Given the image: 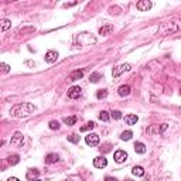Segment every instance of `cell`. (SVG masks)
Masks as SVG:
<instances>
[{
  "label": "cell",
  "instance_id": "28",
  "mask_svg": "<svg viewBox=\"0 0 181 181\" xmlns=\"http://www.w3.org/2000/svg\"><path fill=\"white\" fill-rule=\"evenodd\" d=\"M37 175H38V171H37V170H31V171L27 173L28 178H33V177H37Z\"/></svg>",
  "mask_w": 181,
  "mask_h": 181
},
{
  "label": "cell",
  "instance_id": "21",
  "mask_svg": "<svg viewBox=\"0 0 181 181\" xmlns=\"http://www.w3.org/2000/svg\"><path fill=\"white\" fill-rule=\"evenodd\" d=\"M93 127H95V123L93 122H88L86 125H83L81 127V132H88V130H92Z\"/></svg>",
  "mask_w": 181,
  "mask_h": 181
},
{
  "label": "cell",
  "instance_id": "15",
  "mask_svg": "<svg viewBox=\"0 0 181 181\" xmlns=\"http://www.w3.org/2000/svg\"><path fill=\"white\" fill-rule=\"evenodd\" d=\"M135 150H136V153L143 154V153H146V146L142 142H137V143H135Z\"/></svg>",
  "mask_w": 181,
  "mask_h": 181
},
{
  "label": "cell",
  "instance_id": "30",
  "mask_svg": "<svg viewBox=\"0 0 181 181\" xmlns=\"http://www.w3.org/2000/svg\"><path fill=\"white\" fill-rule=\"evenodd\" d=\"M105 181H116V178H112V177H106Z\"/></svg>",
  "mask_w": 181,
  "mask_h": 181
},
{
  "label": "cell",
  "instance_id": "17",
  "mask_svg": "<svg viewBox=\"0 0 181 181\" xmlns=\"http://www.w3.org/2000/svg\"><path fill=\"white\" fill-rule=\"evenodd\" d=\"M112 30H113V27H112V26H105V27H102L99 30V34H102V36H108Z\"/></svg>",
  "mask_w": 181,
  "mask_h": 181
},
{
  "label": "cell",
  "instance_id": "16",
  "mask_svg": "<svg viewBox=\"0 0 181 181\" xmlns=\"http://www.w3.org/2000/svg\"><path fill=\"white\" fill-rule=\"evenodd\" d=\"M0 24H1V31H6V30L11 26L10 20H7V18H1V20H0Z\"/></svg>",
  "mask_w": 181,
  "mask_h": 181
},
{
  "label": "cell",
  "instance_id": "14",
  "mask_svg": "<svg viewBox=\"0 0 181 181\" xmlns=\"http://www.w3.org/2000/svg\"><path fill=\"white\" fill-rule=\"evenodd\" d=\"M132 173H133V175H136V177H142V175H145V168L140 167V166H135Z\"/></svg>",
  "mask_w": 181,
  "mask_h": 181
},
{
  "label": "cell",
  "instance_id": "31",
  "mask_svg": "<svg viewBox=\"0 0 181 181\" xmlns=\"http://www.w3.org/2000/svg\"><path fill=\"white\" fill-rule=\"evenodd\" d=\"M7 181H20V180H18V178H16V177H10Z\"/></svg>",
  "mask_w": 181,
  "mask_h": 181
},
{
  "label": "cell",
  "instance_id": "24",
  "mask_svg": "<svg viewBox=\"0 0 181 181\" xmlns=\"http://www.w3.org/2000/svg\"><path fill=\"white\" fill-rule=\"evenodd\" d=\"M99 119H100V120H103V122H108V120H109V113L106 112V110H102V112H99Z\"/></svg>",
  "mask_w": 181,
  "mask_h": 181
},
{
  "label": "cell",
  "instance_id": "7",
  "mask_svg": "<svg viewBox=\"0 0 181 181\" xmlns=\"http://www.w3.org/2000/svg\"><path fill=\"white\" fill-rule=\"evenodd\" d=\"M82 93V89L79 86H72L71 89L68 90V98L69 99H76V98H79Z\"/></svg>",
  "mask_w": 181,
  "mask_h": 181
},
{
  "label": "cell",
  "instance_id": "33",
  "mask_svg": "<svg viewBox=\"0 0 181 181\" xmlns=\"http://www.w3.org/2000/svg\"><path fill=\"white\" fill-rule=\"evenodd\" d=\"M33 181H40V180H33Z\"/></svg>",
  "mask_w": 181,
  "mask_h": 181
},
{
  "label": "cell",
  "instance_id": "2",
  "mask_svg": "<svg viewBox=\"0 0 181 181\" xmlns=\"http://www.w3.org/2000/svg\"><path fill=\"white\" fill-rule=\"evenodd\" d=\"M85 142H86V145L90 146V147L98 146L99 145V136L95 135V133H88V135L85 136Z\"/></svg>",
  "mask_w": 181,
  "mask_h": 181
},
{
  "label": "cell",
  "instance_id": "9",
  "mask_svg": "<svg viewBox=\"0 0 181 181\" xmlns=\"http://www.w3.org/2000/svg\"><path fill=\"white\" fill-rule=\"evenodd\" d=\"M57 60H58V53H57V51H48V53L45 54V62L53 64V62H55Z\"/></svg>",
  "mask_w": 181,
  "mask_h": 181
},
{
  "label": "cell",
  "instance_id": "20",
  "mask_svg": "<svg viewBox=\"0 0 181 181\" xmlns=\"http://www.w3.org/2000/svg\"><path fill=\"white\" fill-rule=\"evenodd\" d=\"M75 122H76V116H69V118L64 119V123H65V125H68V126H72V125H75Z\"/></svg>",
  "mask_w": 181,
  "mask_h": 181
},
{
  "label": "cell",
  "instance_id": "18",
  "mask_svg": "<svg viewBox=\"0 0 181 181\" xmlns=\"http://www.w3.org/2000/svg\"><path fill=\"white\" fill-rule=\"evenodd\" d=\"M132 136H133V133H132L130 130H126V132H123V133L120 135V139H122V140H125V142H127V140H130V139H132Z\"/></svg>",
  "mask_w": 181,
  "mask_h": 181
},
{
  "label": "cell",
  "instance_id": "26",
  "mask_svg": "<svg viewBox=\"0 0 181 181\" xmlns=\"http://www.w3.org/2000/svg\"><path fill=\"white\" fill-rule=\"evenodd\" d=\"M50 129H53V130H58L60 129V123H58V120H51L50 122Z\"/></svg>",
  "mask_w": 181,
  "mask_h": 181
},
{
  "label": "cell",
  "instance_id": "32",
  "mask_svg": "<svg viewBox=\"0 0 181 181\" xmlns=\"http://www.w3.org/2000/svg\"><path fill=\"white\" fill-rule=\"evenodd\" d=\"M166 129H167V125H163V126L160 127V132H164Z\"/></svg>",
  "mask_w": 181,
  "mask_h": 181
},
{
  "label": "cell",
  "instance_id": "25",
  "mask_svg": "<svg viewBox=\"0 0 181 181\" xmlns=\"http://www.w3.org/2000/svg\"><path fill=\"white\" fill-rule=\"evenodd\" d=\"M18 161H20V157H18V156H11V157H9V164H11V166L17 164Z\"/></svg>",
  "mask_w": 181,
  "mask_h": 181
},
{
  "label": "cell",
  "instance_id": "8",
  "mask_svg": "<svg viewBox=\"0 0 181 181\" xmlns=\"http://www.w3.org/2000/svg\"><path fill=\"white\" fill-rule=\"evenodd\" d=\"M153 4H152V1H149V0H142V1H137V4H136V7L137 10H140V11H147V10L150 9Z\"/></svg>",
  "mask_w": 181,
  "mask_h": 181
},
{
  "label": "cell",
  "instance_id": "12",
  "mask_svg": "<svg viewBox=\"0 0 181 181\" xmlns=\"http://www.w3.org/2000/svg\"><path fill=\"white\" fill-rule=\"evenodd\" d=\"M137 120H139V118L136 116V115H127V116H125V122H126V125H136L137 123Z\"/></svg>",
  "mask_w": 181,
  "mask_h": 181
},
{
  "label": "cell",
  "instance_id": "11",
  "mask_svg": "<svg viewBox=\"0 0 181 181\" xmlns=\"http://www.w3.org/2000/svg\"><path fill=\"white\" fill-rule=\"evenodd\" d=\"M118 93H119V96H127V95L130 93V86H129V85H122V86H119Z\"/></svg>",
  "mask_w": 181,
  "mask_h": 181
},
{
  "label": "cell",
  "instance_id": "29",
  "mask_svg": "<svg viewBox=\"0 0 181 181\" xmlns=\"http://www.w3.org/2000/svg\"><path fill=\"white\" fill-rule=\"evenodd\" d=\"M1 69H3V72L4 74H7L10 71V67L7 65V64H4V62H1Z\"/></svg>",
  "mask_w": 181,
  "mask_h": 181
},
{
  "label": "cell",
  "instance_id": "6",
  "mask_svg": "<svg viewBox=\"0 0 181 181\" xmlns=\"http://www.w3.org/2000/svg\"><path fill=\"white\" fill-rule=\"evenodd\" d=\"M113 159H115L116 163H123V161H126L127 160V153L125 152V150H118V152H115Z\"/></svg>",
  "mask_w": 181,
  "mask_h": 181
},
{
  "label": "cell",
  "instance_id": "13",
  "mask_svg": "<svg viewBox=\"0 0 181 181\" xmlns=\"http://www.w3.org/2000/svg\"><path fill=\"white\" fill-rule=\"evenodd\" d=\"M58 160H60V157H58V154H55V153H51V154H48V156L45 157V163H48V164L57 163Z\"/></svg>",
  "mask_w": 181,
  "mask_h": 181
},
{
  "label": "cell",
  "instance_id": "10",
  "mask_svg": "<svg viewBox=\"0 0 181 181\" xmlns=\"http://www.w3.org/2000/svg\"><path fill=\"white\" fill-rule=\"evenodd\" d=\"M82 76H83V71L82 69H76V71H74L69 75V81H78V79H81Z\"/></svg>",
  "mask_w": 181,
  "mask_h": 181
},
{
  "label": "cell",
  "instance_id": "4",
  "mask_svg": "<svg viewBox=\"0 0 181 181\" xmlns=\"http://www.w3.org/2000/svg\"><path fill=\"white\" fill-rule=\"evenodd\" d=\"M93 166H95L96 168H105V167L108 166V160H106L103 156H98V157L93 159Z\"/></svg>",
  "mask_w": 181,
  "mask_h": 181
},
{
  "label": "cell",
  "instance_id": "23",
  "mask_svg": "<svg viewBox=\"0 0 181 181\" xmlns=\"http://www.w3.org/2000/svg\"><path fill=\"white\" fill-rule=\"evenodd\" d=\"M99 78H100V74L99 72H93L92 75L89 76V81L90 82H93V83H96V82L99 81Z\"/></svg>",
  "mask_w": 181,
  "mask_h": 181
},
{
  "label": "cell",
  "instance_id": "3",
  "mask_svg": "<svg viewBox=\"0 0 181 181\" xmlns=\"http://www.w3.org/2000/svg\"><path fill=\"white\" fill-rule=\"evenodd\" d=\"M127 71H130V65H129V64H120L119 67L113 68V71H112V75H113L115 78H118L120 74L127 72Z\"/></svg>",
  "mask_w": 181,
  "mask_h": 181
},
{
  "label": "cell",
  "instance_id": "22",
  "mask_svg": "<svg viewBox=\"0 0 181 181\" xmlns=\"http://www.w3.org/2000/svg\"><path fill=\"white\" fill-rule=\"evenodd\" d=\"M106 96H108V90L106 89H100L99 92L96 93V98H98V99H105Z\"/></svg>",
  "mask_w": 181,
  "mask_h": 181
},
{
  "label": "cell",
  "instance_id": "27",
  "mask_svg": "<svg viewBox=\"0 0 181 181\" xmlns=\"http://www.w3.org/2000/svg\"><path fill=\"white\" fill-rule=\"evenodd\" d=\"M112 118H113V119H116V120H118V119H120V118H122V113H120L119 110H113V112H112Z\"/></svg>",
  "mask_w": 181,
  "mask_h": 181
},
{
  "label": "cell",
  "instance_id": "5",
  "mask_svg": "<svg viewBox=\"0 0 181 181\" xmlns=\"http://www.w3.org/2000/svg\"><path fill=\"white\" fill-rule=\"evenodd\" d=\"M23 142H24V136L21 135L20 132H16V133L13 135V137H11V140H10V143L13 146H21Z\"/></svg>",
  "mask_w": 181,
  "mask_h": 181
},
{
  "label": "cell",
  "instance_id": "19",
  "mask_svg": "<svg viewBox=\"0 0 181 181\" xmlns=\"http://www.w3.org/2000/svg\"><path fill=\"white\" fill-rule=\"evenodd\" d=\"M68 142H71L74 145H76V143H79V136L76 135V133H72V135L68 136Z\"/></svg>",
  "mask_w": 181,
  "mask_h": 181
},
{
  "label": "cell",
  "instance_id": "1",
  "mask_svg": "<svg viewBox=\"0 0 181 181\" xmlns=\"http://www.w3.org/2000/svg\"><path fill=\"white\" fill-rule=\"evenodd\" d=\"M33 112H36V106L33 103L24 102V103H20V105L13 106L11 110H10V115L13 118H26L28 115H31Z\"/></svg>",
  "mask_w": 181,
  "mask_h": 181
}]
</instances>
